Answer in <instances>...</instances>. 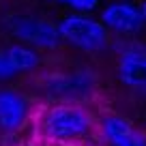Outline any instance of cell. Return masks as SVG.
I'll return each mask as SVG.
<instances>
[{"mask_svg":"<svg viewBox=\"0 0 146 146\" xmlns=\"http://www.w3.org/2000/svg\"><path fill=\"white\" fill-rule=\"evenodd\" d=\"M58 24V32L62 43L75 47L84 54H101L110 47V32L99 19L82 13L64 15Z\"/></svg>","mask_w":146,"mask_h":146,"instance_id":"4","label":"cell"},{"mask_svg":"<svg viewBox=\"0 0 146 146\" xmlns=\"http://www.w3.org/2000/svg\"><path fill=\"white\" fill-rule=\"evenodd\" d=\"M129 2H133V0H129Z\"/></svg>","mask_w":146,"mask_h":146,"instance_id":"13","label":"cell"},{"mask_svg":"<svg viewBox=\"0 0 146 146\" xmlns=\"http://www.w3.org/2000/svg\"><path fill=\"white\" fill-rule=\"evenodd\" d=\"M36 88L41 90L50 103H84L97 95L99 78L92 69H56L45 71L36 80Z\"/></svg>","mask_w":146,"mask_h":146,"instance_id":"2","label":"cell"},{"mask_svg":"<svg viewBox=\"0 0 146 146\" xmlns=\"http://www.w3.org/2000/svg\"><path fill=\"white\" fill-rule=\"evenodd\" d=\"M140 9H142V15H144V22H146V0L140 2Z\"/></svg>","mask_w":146,"mask_h":146,"instance_id":"12","label":"cell"},{"mask_svg":"<svg viewBox=\"0 0 146 146\" xmlns=\"http://www.w3.org/2000/svg\"><path fill=\"white\" fill-rule=\"evenodd\" d=\"M2 50H5L7 58H9L11 67L15 69L17 75H28V73L39 71V67H41V62H43L41 52L32 50V47H28V45H22V43L11 41V43H7Z\"/></svg>","mask_w":146,"mask_h":146,"instance_id":"9","label":"cell"},{"mask_svg":"<svg viewBox=\"0 0 146 146\" xmlns=\"http://www.w3.org/2000/svg\"><path fill=\"white\" fill-rule=\"evenodd\" d=\"M0 2H2V0H0Z\"/></svg>","mask_w":146,"mask_h":146,"instance_id":"14","label":"cell"},{"mask_svg":"<svg viewBox=\"0 0 146 146\" xmlns=\"http://www.w3.org/2000/svg\"><path fill=\"white\" fill-rule=\"evenodd\" d=\"M0 28L13 43L28 45L36 52H56L62 45L58 24L28 11H9L0 17Z\"/></svg>","mask_w":146,"mask_h":146,"instance_id":"3","label":"cell"},{"mask_svg":"<svg viewBox=\"0 0 146 146\" xmlns=\"http://www.w3.org/2000/svg\"><path fill=\"white\" fill-rule=\"evenodd\" d=\"M54 2H58V5H62V7H69L71 11L82 13V15L95 11L97 7L101 5V0H54Z\"/></svg>","mask_w":146,"mask_h":146,"instance_id":"10","label":"cell"},{"mask_svg":"<svg viewBox=\"0 0 146 146\" xmlns=\"http://www.w3.org/2000/svg\"><path fill=\"white\" fill-rule=\"evenodd\" d=\"M99 22L105 26L110 35L118 36H135L146 28L140 5L129 0H114L108 7H103Z\"/></svg>","mask_w":146,"mask_h":146,"instance_id":"6","label":"cell"},{"mask_svg":"<svg viewBox=\"0 0 146 146\" xmlns=\"http://www.w3.org/2000/svg\"><path fill=\"white\" fill-rule=\"evenodd\" d=\"M99 133L105 146H146V135L120 114L110 112L101 116Z\"/></svg>","mask_w":146,"mask_h":146,"instance_id":"7","label":"cell"},{"mask_svg":"<svg viewBox=\"0 0 146 146\" xmlns=\"http://www.w3.org/2000/svg\"><path fill=\"white\" fill-rule=\"evenodd\" d=\"M15 78H19V75L15 73V69L11 67L5 50L0 47V84H2V82H11V80H15Z\"/></svg>","mask_w":146,"mask_h":146,"instance_id":"11","label":"cell"},{"mask_svg":"<svg viewBox=\"0 0 146 146\" xmlns=\"http://www.w3.org/2000/svg\"><path fill=\"white\" fill-rule=\"evenodd\" d=\"M99 129V120L84 103H47L35 114V133L45 144L73 146Z\"/></svg>","mask_w":146,"mask_h":146,"instance_id":"1","label":"cell"},{"mask_svg":"<svg viewBox=\"0 0 146 146\" xmlns=\"http://www.w3.org/2000/svg\"><path fill=\"white\" fill-rule=\"evenodd\" d=\"M118 80L127 90L146 95V50L129 45L120 52L116 64Z\"/></svg>","mask_w":146,"mask_h":146,"instance_id":"8","label":"cell"},{"mask_svg":"<svg viewBox=\"0 0 146 146\" xmlns=\"http://www.w3.org/2000/svg\"><path fill=\"white\" fill-rule=\"evenodd\" d=\"M35 120V105L26 92L0 86V135H17Z\"/></svg>","mask_w":146,"mask_h":146,"instance_id":"5","label":"cell"}]
</instances>
